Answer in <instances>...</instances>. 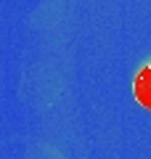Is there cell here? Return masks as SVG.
Instances as JSON below:
<instances>
[{
    "mask_svg": "<svg viewBox=\"0 0 151 159\" xmlns=\"http://www.w3.org/2000/svg\"><path fill=\"white\" fill-rule=\"evenodd\" d=\"M133 93H135V98H138L140 106L151 109V64L138 72V77H135V82H133Z\"/></svg>",
    "mask_w": 151,
    "mask_h": 159,
    "instance_id": "6da1fadb",
    "label": "cell"
}]
</instances>
